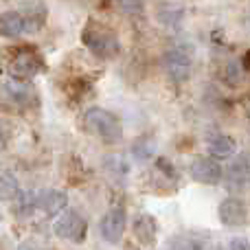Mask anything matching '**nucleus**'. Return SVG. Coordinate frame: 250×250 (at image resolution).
<instances>
[{
	"mask_svg": "<svg viewBox=\"0 0 250 250\" xmlns=\"http://www.w3.org/2000/svg\"><path fill=\"white\" fill-rule=\"evenodd\" d=\"M82 40L90 53H95L101 60H112L121 53V40L110 26L101 24V22H88L86 29L82 33Z\"/></svg>",
	"mask_w": 250,
	"mask_h": 250,
	"instance_id": "1",
	"label": "nucleus"
},
{
	"mask_svg": "<svg viewBox=\"0 0 250 250\" xmlns=\"http://www.w3.org/2000/svg\"><path fill=\"white\" fill-rule=\"evenodd\" d=\"M83 127L90 134L104 138L105 143H119L123 138L121 121L104 108H90L83 117Z\"/></svg>",
	"mask_w": 250,
	"mask_h": 250,
	"instance_id": "2",
	"label": "nucleus"
},
{
	"mask_svg": "<svg viewBox=\"0 0 250 250\" xmlns=\"http://www.w3.org/2000/svg\"><path fill=\"white\" fill-rule=\"evenodd\" d=\"M42 70V57L31 48H22L9 62V75L20 82H29Z\"/></svg>",
	"mask_w": 250,
	"mask_h": 250,
	"instance_id": "3",
	"label": "nucleus"
},
{
	"mask_svg": "<svg viewBox=\"0 0 250 250\" xmlns=\"http://www.w3.org/2000/svg\"><path fill=\"white\" fill-rule=\"evenodd\" d=\"M57 237L62 239H68V242H83L86 237V230H88V224L79 213L75 211H64L60 217H57L55 226H53Z\"/></svg>",
	"mask_w": 250,
	"mask_h": 250,
	"instance_id": "4",
	"label": "nucleus"
},
{
	"mask_svg": "<svg viewBox=\"0 0 250 250\" xmlns=\"http://www.w3.org/2000/svg\"><path fill=\"white\" fill-rule=\"evenodd\" d=\"M163 68L171 82L182 83L191 77V57L187 53L178 51V48H171L163 57Z\"/></svg>",
	"mask_w": 250,
	"mask_h": 250,
	"instance_id": "5",
	"label": "nucleus"
},
{
	"mask_svg": "<svg viewBox=\"0 0 250 250\" xmlns=\"http://www.w3.org/2000/svg\"><path fill=\"white\" fill-rule=\"evenodd\" d=\"M125 226H127V215H125V211L121 207H114L101 220V235H104L105 242L119 244L125 233Z\"/></svg>",
	"mask_w": 250,
	"mask_h": 250,
	"instance_id": "6",
	"label": "nucleus"
},
{
	"mask_svg": "<svg viewBox=\"0 0 250 250\" xmlns=\"http://www.w3.org/2000/svg\"><path fill=\"white\" fill-rule=\"evenodd\" d=\"M20 18L24 22V29L38 31L44 26L48 18V7L44 0H20Z\"/></svg>",
	"mask_w": 250,
	"mask_h": 250,
	"instance_id": "7",
	"label": "nucleus"
},
{
	"mask_svg": "<svg viewBox=\"0 0 250 250\" xmlns=\"http://www.w3.org/2000/svg\"><path fill=\"white\" fill-rule=\"evenodd\" d=\"M66 204H68V195L57 189H46L33 195V208L42 211L44 215H60Z\"/></svg>",
	"mask_w": 250,
	"mask_h": 250,
	"instance_id": "8",
	"label": "nucleus"
},
{
	"mask_svg": "<svg viewBox=\"0 0 250 250\" xmlns=\"http://www.w3.org/2000/svg\"><path fill=\"white\" fill-rule=\"evenodd\" d=\"M191 176H193V180L202 182V185H217L222 180V167L217 160L200 156L191 163Z\"/></svg>",
	"mask_w": 250,
	"mask_h": 250,
	"instance_id": "9",
	"label": "nucleus"
},
{
	"mask_svg": "<svg viewBox=\"0 0 250 250\" xmlns=\"http://www.w3.org/2000/svg\"><path fill=\"white\" fill-rule=\"evenodd\" d=\"M220 220L226 226H244L248 222L246 202L239 198H226L220 204Z\"/></svg>",
	"mask_w": 250,
	"mask_h": 250,
	"instance_id": "10",
	"label": "nucleus"
},
{
	"mask_svg": "<svg viewBox=\"0 0 250 250\" xmlns=\"http://www.w3.org/2000/svg\"><path fill=\"white\" fill-rule=\"evenodd\" d=\"M2 90L7 95V99L18 105H29L35 99V88L29 82H20V79H13V77L4 79Z\"/></svg>",
	"mask_w": 250,
	"mask_h": 250,
	"instance_id": "11",
	"label": "nucleus"
},
{
	"mask_svg": "<svg viewBox=\"0 0 250 250\" xmlns=\"http://www.w3.org/2000/svg\"><path fill=\"white\" fill-rule=\"evenodd\" d=\"M156 233H158V226H156L154 217L145 215V213L136 217V222H134V235H136L143 244H154Z\"/></svg>",
	"mask_w": 250,
	"mask_h": 250,
	"instance_id": "12",
	"label": "nucleus"
},
{
	"mask_svg": "<svg viewBox=\"0 0 250 250\" xmlns=\"http://www.w3.org/2000/svg\"><path fill=\"white\" fill-rule=\"evenodd\" d=\"M24 31V22H22L18 11H4L0 13V35L4 38H18Z\"/></svg>",
	"mask_w": 250,
	"mask_h": 250,
	"instance_id": "13",
	"label": "nucleus"
},
{
	"mask_svg": "<svg viewBox=\"0 0 250 250\" xmlns=\"http://www.w3.org/2000/svg\"><path fill=\"white\" fill-rule=\"evenodd\" d=\"M235 149H237V143H235L230 136H226V134H220V136L211 138V143H208V151H211L213 160L229 158V156L235 154Z\"/></svg>",
	"mask_w": 250,
	"mask_h": 250,
	"instance_id": "14",
	"label": "nucleus"
},
{
	"mask_svg": "<svg viewBox=\"0 0 250 250\" xmlns=\"http://www.w3.org/2000/svg\"><path fill=\"white\" fill-rule=\"evenodd\" d=\"M248 182V158L246 154H242L233 165L229 167V185H246Z\"/></svg>",
	"mask_w": 250,
	"mask_h": 250,
	"instance_id": "15",
	"label": "nucleus"
},
{
	"mask_svg": "<svg viewBox=\"0 0 250 250\" xmlns=\"http://www.w3.org/2000/svg\"><path fill=\"white\" fill-rule=\"evenodd\" d=\"M224 79L230 83V86H239V83L246 79V66L239 64L237 60L229 62V64H226V70H224Z\"/></svg>",
	"mask_w": 250,
	"mask_h": 250,
	"instance_id": "16",
	"label": "nucleus"
},
{
	"mask_svg": "<svg viewBox=\"0 0 250 250\" xmlns=\"http://www.w3.org/2000/svg\"><path fill=\"white\" fill-rule=\"evenodd\" d=\"M114 4L123 13H127V16H138V13L145 11V2L143 0H114Z\"/></svg>",
	"mask_w": 250,
	"mask_h": 250,
	"instance_id": "17",
	"label": "nucleus"
},
{
	"mask_svg": "<svg viewBox=\"0 0 250 250\" xmlns=\"http://www.w3.org/2000/svg\"><path fill=\"white\" fill-rule=\"evenodd\" d=\"M16 180H13L11 176H2V180H0V195L2 198H11V195H16Z\"/></svg>",
	"mask_w": 250,
	"mask_h": 250,
	"instance_id": "18",
	"label": "nucleus"
},
{
	"mask_svg": "<svg viewBox=\"0 0 250 250\" xmlns=\"http://www.w3.org/2000/svg\"><path fill=\"white\" fill-rule=\"evenodd\" d=\"M230 250H248V242L246 239H233L230 242Z\"/></svg>",
	"mask_w": 250,
	"mask_h": 250,
	"instance_id": "19",
	"label": "nucleus"
},
{
	"mask_svg": "<svg viewBox=\"0 0 250 250\" xmlns=\"http://www.w3.org/2000/svg\"><path fill=\"white\" fill-rule=\"evenodd\" d=\"M4 145H7V132H4V127L0 125V149H2Z\"/></svg>",
	"mask_w": 250,
	"mask_h": 250,
	"instance_id": "20",
	"label": "nucleus"
}]
</instances>
